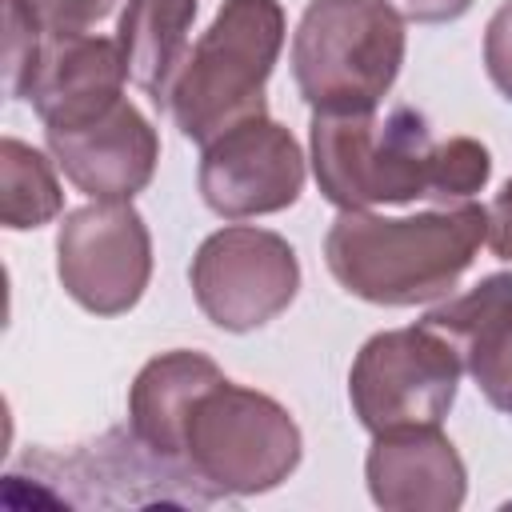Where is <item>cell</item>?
Listing matches in <instances>:
<instances>
[{"instance_id": "obj_1", "label": "cell", "mask_w": 512, "mask_h": 512, "mask_svg": "<svg viewBox=\"0 0 512 512\" xmlns=\"http://www.w3.org/2000/svg\"><path fill=\"white\" fill-rule=\"evenodd\" d=\"M308 148L316 188L340 212L420 196L464 204L492 176V156L480 140H436L428 120L408 104L388 112H312Z\"/></svg>"}, {"instance_id": "obj_2", "label": "cell", "mask_w": 512, "mask_h": 512, "mask_svg": "<svg viewBox=\"0 0 512 512\" xmlns=\"http://www.w3.org/2000/svg\"><path fill=\"white\" fill-rule=\"evenodd\" d=\"M488 240V208L444 204L416 216L340 212L324 236L336 284L368 304L412 308L448 296Z\"/></svg>"}, {"instance_id": "obj_3", "label": "cell", "mask_w": 512, "mask_h": 512, "mask_svg": "<svg viewBox=\"0 0 512 512\" xmlns=\"http://www.w3.org/2000/svg\"><path fill=\"white\" fill-rule=\"evenodd\" d=\"M304 440L284 404L268 392L216 376L196 392L180 424V468L212 496H256L284 484Z\"/></svg>"}, {"instance_id": "obj_4", "label": "cell", "mask_w": 512, "mask_h": 512, "mask_svg": "<svg viewBox=\"0 0 512 512\" xmlns=\"http://www.w3.org/2000/svg\"><path fill=\"white\" fill-rule=\"evenodd\" d=\"M284 48L280 0H224L172 80L168 112L180 136L208 144L248 116H264V84Z\"/></svg>"}, {"instance_id": "obj_5", "label": "cell", "mask_w": 512, "mask_h": 512, "mask_svg": "<svg viewBox=\"0 0 512 512\" xmlns=\"http://www.w3.org/2000/svg\"><path fill=\"white\" fill-rule=\"evenodd\" d=\"M404 64V12L388 0H308L292 76L312 112H372Z\"/></svg>"}, {"instance_id": "obj_6", "label": "cell", "mask_w": 512, "mask_h": 512, "mask_svg": "<svg viewBox=\"0 0 512 512\" xmlns=\"http://www.w3.org/2000/svg\"><path fill=\"white\" fill-rule=\"evenodd\" d=\"M460 372L464 364L456 348L424 320L412 328H388L364 340L356 352L348 372V400L372 436L440 424L456 400Z\"/></svg>"}, {"instance_id": "obj_7", "label": "cell", "mask_w": 512, "mask_h": 512, "mask_svg": "<svg viewBox=\"0 0 512 512\" xmlns=\"http://www.w3.org/2000/svg\"><path fill=\"white\" fill-rule=\"evenodd\" d=\"M192 296L224 332H252L276 320L300 292V260L280 232L228 224L192 256Z\"/></svg>"}, {"instance_id": "obj_8", "label": "cell", "mask_w": 512, "mask_h": 512, "mask_svg": "<svg viewBox=\"0 0 512 512\" xmlns=\"http://www.w3.org/2000/svg\"><path fill=\"white\" fill-rule=\"evenodd\" d=\"M56 276L92 316H124L152 276V236L132 200L72 208L56 232Z\"/></svg>"}, {"instance_id": "obj_9", "label": "cell", "mask_w": 512, "mask_h": 512, "mask_svg": "<svg viewBox=\"0 0 512 512\" xmlns=\"http://www.w3.org/2000/svg\"><path fill=\"white\" fill-rule=\"evenodd\" d=\"M304 192V152L268 112L248 116L204 144L200 196L224 220L284 212Z\"/></svg>"}, {"instance_id": "obj_10", "label": "cell", "mask_w": 512, "mask_h": 512, "mask_svg": "<svg viewBox=\"0 0 512 512\" xmlns=\"http://www.w3.org/2000/svg\"><path fill=\"white\" fill-rule=\"evenodd\" d=\"M44 140L64 176L92 200H132L148 188L160 160L152 120L124 96L88 120L44 128Z\"/></svg>"}, {"instance_id": "obj_11", "label": "cell", "mask_w": 512, "mask_h": 512, "mask_svg": "<svg viewBox=\"0 0 512 512\" xmlns=\"http://www.w3.org/2000/svg\"><path fill=\"white\" fill-rule=\"evenodd\" d=\"M364 476L384 512H456L468 492L464 460L440 424L376 432Z\"/></svg>"}, {"instance_id": "obj_12", "label": "cell", "mask_w": 512, "mask_h": 512, "mask_svg": "<svg viewBox=\"0 0 512 512\" xmlns=\"http://www.w3.org/2000/svg\"><path fill=\"white\" fill-rule=\"evenodd\" d=\"M124 52L108 36H44V52L28 96L44 128H64L112 108L124 96Z\"/></svg>"}, {"instance_id": "obj_13", "label": "cell", "mask_w": 512, "mask_h": 512, "mask_svg": "<svg viewBox=\"0 0 512 512\" xmlns=\"http://www.w3.org/2000/svg\"><path fill=\"white\" fill-rule=\"evenodd\" d=\"M460 356L484 400L512 416V272H492L424 316Z\"/></svg>"}, {"instance_id": "obj_14", "label": "cell", "mask_w": 512, "mask_h": 512, "mask_svg": "<svg viewBox=\"0 0 512 512\" xmlns=\"http://www.w3.org/2000/svg\"><path fill=\"white\" fill-rule=\"evenodd\" d=\"M216 376H224V372L204 352L176 348V352L152 356L136 372L132 392H128V424H132V436L156 460H164L172 472H180L184 480H192V476L180 468V424H184V412L196 400V392L204 384H212Z\"/></svg>"}, {"instance_id": "obj_15", "label": "cell", "mask_w": 512, "mask_h": 512, "mask_svg": "<svg viewBox=\"0 0 512 512\" xmlns=\"http://www.w3.org/2000/svg\"><path fill=\"white\" fill-rule=\"evenodd\" d=\"M192 20L196 0H128L120 12L116 44L124 52L128 84H136L160 108H168L172 80L188 60Z\"/></svg>"}, {"instance_id": "obj_16", "label": "cell", "mask_w": 512, "mask_h": 512, "mask_svg": "<svg viewBox=\"0 0 512 512\" xmlns=\"http://www.w3.org/2000/svg\"><path fill=\"white\" fill-rule=\"evenodd\" d=\"M0 188H4L0 216H4V228L12 232L40 228L64 208V192L48 156L16 136L0 140Z\"/></svg>"}, {"instance_id": "obj_17", "label": "cell", "mask_w": 512, "mask_h": 512, "mask_svg": "<svg viewBox=\"0 0 512 512\" xmlns=\"http://www.w3.org/2000/svg\"><path fill=\"white\" fill-rule=\"evenodd\" d=\"M44 52V28L32 16V8L24 0H8V40H4V84L12 100L28 96V84L36 76Z\"/></svg>"}, {"instance_id": "obj_18", "label": "cell", "mask_w": 512, "mask_h": 512, "mask_svg": "<svg viewBox=\"0 0 512 512\" xmlns=\"http://www.w3.org/2000/svg\"><path fill=\"white\" fill-rule=\"evenodd\" d=\"M24 4L40 20L44 36H76V32H88V28H96L116 8V0H24Z\"/></svg>"}, {"instance_id": "obj_19", "label": "cell", "mask_w": 512, "mask_h": 512, "mask_svg": "<svg viewBox=\"0 0 512 512\" xmlns=\"http://www.w3.org/2000/svg\"><path fill=\"white\" fill-rule=\"evenodd\" d=\"M484 68L504 100H512V0H504L484 28Z\"/></svg>"}, {"instance_id": "obj_20", "label": "cell", "mask_w": 512, "mask_h": 512, "mask_svg": "<svg viewBox=\"0 0 512 512\" xmlns=\"http://www.w3.org/2000/svg\"><path fill=\"white\" fill-rule=\"evenodd\" d=\"M500 260H512V180L496 200L488 204V240H484Z\"/></svg>"}, {"instance_id": "obj_21", "label": "cell", "mask_w": 512, "mask_h": 512, "mask_svg": "<svg viewBox=\"0 0 512 512\" xmlns=\"http://www.w3.org/2000/svg\"><path fill=\"white\" fill-rule=\"evenodd\" d=\"M476 0H400L404 16L416 20V24H448V20H460Z\"/></svg>"}]
</instances>
